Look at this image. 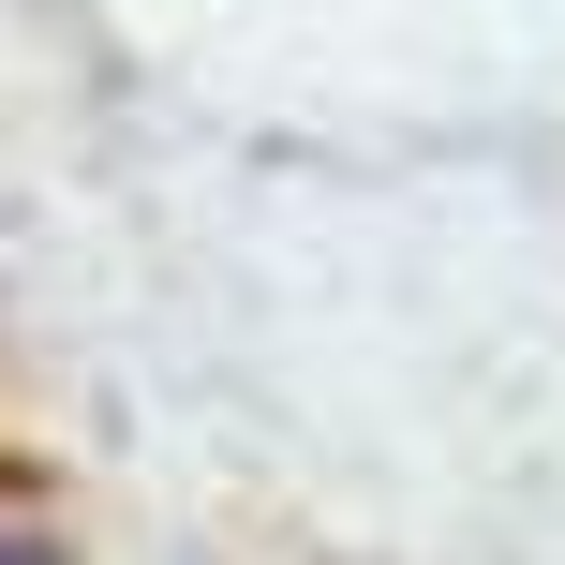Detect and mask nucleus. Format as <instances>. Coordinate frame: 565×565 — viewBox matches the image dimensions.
I'll list each match as a JSON object with an SVG mask.
<instances>
[{"mask_svg": "<svg viewBox=\"0 0 565 565\" xmlns=\"http://www.w3.org/2000/svg\"><path fill=\"white\" fill-rule=\"evenodd\" d=\"M0 565H60V551H45V521H30L15 491H0Z\"/></svg>", "mask_w": 565, "mask_h": 565, "instance_id": "nucleus-1", "label": "nucleus"}]
</instances>
